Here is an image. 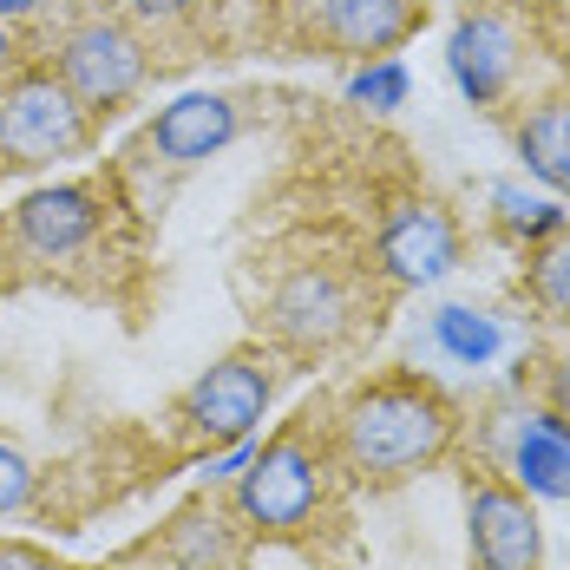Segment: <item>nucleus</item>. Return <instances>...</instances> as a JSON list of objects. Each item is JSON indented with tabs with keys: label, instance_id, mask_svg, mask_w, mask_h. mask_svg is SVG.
I'll return each instance as SVG.
<instances>
[{
	"label": "nucleus",
	"instance_id": "f03ea898",
	"mask_svg": "<svg viewBox=\"0 0 570 570\" xmlns=\"http://www.w3.org/2000/svg\"><path fill=\"white\" fill-rule=\"evenodd\" d=\"M322 492H328V459H322V446L302 440V433H283L276 446H263V453L243 465L236 512H243L249 531H263V538H295L315 518Z\"/></svg>",
	"mask_w": 570,
	"mask_h": 570
},
{
	"label": "nucleus",
	"instance_id": "aec40b11",
	"mask_svg": "<svg viewBox=\"0 0 570 570\" xmlns=\"http://www.w3.org/2000/svg\"><path fill=\"white\" fill-rule=\"evenodd\" d=\"M27 499H33V465H27L20 446L0 440V512H20Z\"/></svg>",
	"mask_w": 570,
	"mask_h": 570
},
{
	"label": "nucleus",
	"instance_id": "4be33fe9",
	"mask_svg": "<svg viewBox=\"0 0 570 570\" xmlns=\"http://www.w3.org/2000/svg\"><path fill=\"white\" fill-rule=\"evenodd\" d=\"M249 459H256V453H249V440H236V446L210 465V479H243V465H249Z\"/></svg>",
	"mask_w": 570,
	"mask_h": 570
},
{
	"label": "nucleus",
	"instance_id": "dca6fc26",
	"mask_svg": "<svg viewBox=\"0 0 570 570\" xmlns=\"http://www.w3.org/2000/svg\"><path fill=\"white\" fill-rule=\"evenodd\" d=\"M433 342L440 354H453L459 367H485V361H499V347H505V328L492 322V315H479V308H440L433 315Z\"/></svg>",
	"mask_w": 570,
	"mask_h": 570
},
{
	"label": "nucleus",
	"instance_id": "b1692460",
	"mask_svg": "<svg viewBox=\"0 0 570 570\" xmlns=\"http://www.w3.org/2000/svg\"><path fill=\"white\" fill-rule=\"evenodd\" d=\"M0 570H59V564H47L40 551H20V544H13V551H0Z\"/></svg>",
	"mask_w": 570,
	"mask_h": 570
},
{
	"label": "nucleus",
	"instance_id": "423d86ee",
	"mask_svg": "<svg viewBox=\"0 0 570 570\" xmlns=\"http://www.w3.org/2000/svg\"><path fill=\"white\" fill-rule=\"evenodd\" d=\"M465 531H472V564L479 570H538L544 564V524L518 485L479 479L465 492Z\"/></svg>",
	"mask_w": 570,
	"mask_h": 570
},
{
	"label": "nucleus",
	"instance_id": "f257e3e1",
	"mask_svg": "<svg viewBox=\"0 0 570 570\" xmlns=\"http://www.w3.org/2000/svg\"><path fill=\"white\" fill-rule=\"evenodd\" d=\"M453 406L426 381H381L342 406V459L361 479H406L446 453Z\"/></svg>",
	"mask_w": 570,
	"mask_h": 570
},
{
	"label": "nucleus",
	"instance_id": "ddd939ff",
	"mask_svg": "<svg viewBox=\"0 0 570 570\" xmlns=\"http://www.w3.org/2000/svg\"><path fill=\"white\" fill-rule=\"evenodd\" d=\"M512 485L524 499H570V426L558 413H524L512 433Z\"/></svg>",
	"mask_w": 570,
	"mask_h": 570
},
{
	"label": "nucleus",
	"instance_id": "0eeeda50",
	"mask_svg": "<svg viewBox=\"0 0 570 570\" xmlns=\"http://www.w3.org/2000/svg\"><path fill=\"white\" fill-rule=\"evenodd\" d=\"M354 315H361V302H354V288L335 276V269H295L288 283H276L269 295V308H263V322H269V335L288 347H335L354 328Z\"/></svg>",
	"mask_w": 570,
	"mask_h": 570
},
{
	"label": "nucleus",
	"instance_id": "20e7f679",
	"mask_svg": "<svg viewBox=\"0 0 570 570\" xmlns=\"http://www.w3.org/2000/svg\"><path fill=\"white\" fill-rule=\"evenodd\" d=\"M276 394V374L263 354H224L190 394H184V426L210 446H236L249 440V426L263 420V406Z\"/></svg>",
	"mask_w": 570,
	"mask_h": 570
},
{
	"label": "nucleus",
	"instance_id": "4468645a",
	"mask_svg": "<svg viewBox=\"0 0 570 570\" xmlns=\"http://www.w3.org/2000/svg\"><path fill=\"white\" fill-rule=\"evenodd\" d=\"M518 158L524 171L544 177L551 190H570V99H544L518 125Z\"/></svg>",
	"mask_w": 570,
	"mask_h": 570
},
{
	"label": "nucleus",
	"instance_id": "39448f33",
	"mask_svg": "<svg viewBox=\"0 0 570 570\" xmlns=\"http://www.w3.org/2000/svg\"><path fill=\"white\" fill-rule=\"evenodd\" d=\"M59 86L86 106V112H106L118 99H131L138 86H145V47L112 27V20H92V27H79L72 40H66V53H59Z\"/></svg>",
	"mask_w": 570,
	"mask_h": 570
},
{
	"label": "nucleus",
	"instance_id": "6ab92c4d",
	"mask_svg": "<svg viewBox=\"0 0 570 570\" xmlns=\"http://www.w3.org/2000/svg\"><path fill=\"white\" fill-rule=\"evenodd\" d=\"M347 99H354V106H367V112H400V106H406V66L387 59V53L367 59V66L347 79Z\"/></svg>",
	"mask_w": 570,
	"mask_h": 570
},
{
	"label": "nucleus",
	"instance_id": "1a4fd4ad",
	"mask_svg": "<svg viewBox=\"0 0 570 570\" xmlns=\"http://www.w3.org/2000/svg\"><path fill=\"white\" fill-rule=\"evenodd\" d=\"M99 217H106V210H99V190H86V184H53V190L20 197V210H13V236H20L27 256L59 263V256H72V249L92 243Z\"/></svg>",
	"mask_w": 570,
	"mask_h": 570
},
{
	"label": "nucleus",
	"instance_id": "6e6552de",
	"mask_svg": "<svg viewBox=\"0 0 570 570\" xmlns=\"http://www.w3.org/2000/svg\"><path fill=\"white\" fill-rule=\"evenodd\" d=\"M453 263H459V224L440 204L413 197V204H394L387 210V224H381V269L394 283L426 288V283H440Z\"/></svg>",
	"mask_w": 570,
	"mask_h": 570
},
{
	"label": "nucleus",
	"instance_id": "9d476101",
	"mask_svg": "<svg viewBox=\"0 0 570 570\" xmlns=\"http://www.w3.org/2000/svg\"><path fill=\"white\" fill-rule=\"evenodd\" d=\"M446 72L472 106H499L518 72V33L499 13H465L446 40Z\"/></svg>",
	"mask_w": 570,
	"mask_h": 570
},
{
	"label": "nucleus",
	"instance_id": "a878e982",
	"mask_svg": "<svg viewBox=\"0 0 570 570\" xmlns=\"http://www.w3.org/2000/svg\"><path fill=\"white\" fill-rule=\"evenodd\" d=\"M7 66H13V33H7V20H0V79H7Z\"/></svg>",
	"mask_w": 570,
	"mask_h": 570
},
{
	"label": "nucleus",
	"instance_id": "9b49d317",
	"mask_svg": "<svg viewBox=\"0 0 570 570\" xmlns=\"http://www.w3.org/2000/svg\"><path fill=\"white\" fill-rule=\"evenodd\" d=\"M236 99L224 92H184L171 99L165 112L151 118V131H145V145L165 158V165H197V158H217L229 138H236Z\"/></svg>",
	"mask_w": 570,
	"mask_h": 570
},
{
	"label": "nucleus",
	"instance_id": "393cba45",
	"mask_svg": "<svg viewBox=\"0 0 570 570\" xmlns=\"http://www.w3.org/2000/svg\"><path fill=\"white\" fill-rule=\"evenodd\" d=\"M47 0H0V20H27V13H40Z\"/></svg>",
	"mask_w": 570,
	"mask_h": 570
},
{
	"label": "nucleus",
	"instance_id": "7ed1b4c3",
	"mask_svg": "<svg viewBox=\"0 0 570 570\" xmlns=\"http://www.w3.org/2000/svg\"><path fill=\"white\" fill-rule=\"evenodd\" d=\"M86 145V106L59 86L53 72L13 79L0 92V151L13 165H53Z\"/></svg>",
	"mask_w": 570,
	"mask_h": 570
},
{
	"label": "nucleus",
	"instance_id": "2eb2a0df",
	"mask_svg": "<svg viewBox=\"0 0 570 570\" xmlns=\"http://www.w3.org/2000/svg\"><path fill=\"white\" fill-rule=\"evenodd\" d=\"M165 551H171L177 570H229L236 564V531H229L224 512H184L171 524V538H165Z\"/></svg>",
	"mask_w": 570,
	"mask_h": 570
},
{
	"label": "nucleus",
	"instance_id": "f8f14e48",
	"mask_svg": "<svg viewBox=\"0 0 570 570\" xmlns=\"http://www.w3.org/2000/svg\"><path fill=\"white\" fill-rule=\"evenodd\" d=\"M413 0H308V27L347 53H394L413 33Z\"/></svg>",
	"mask_w": 570,
	"mask_h": 570
},
{
	"label": "nucleus",
	"instance_id": "f3484780",
	"mask_svg": "<svg viewBox=\"0 0 570 570\" xmlns=\"http://www.w3.org/2000/svg\"><path fill=\"white\" fill-rule=\"evenodd\" d=\"M492 204H499V224L512 229V236H524V243H544V236H558V229L570 224L558 197L524 190V184H499V190H492Z\"/></svg>",
	"mask_w": 570,
	"mask_h": 570
},
{
	"label": "nucleus",
	"instance_id": "5701e85b",
	"mask_svg": "<svg viewBox=\"0 0 570 570\" xmlns=\"http://www.w3.org/2000/svg\"><path fill=\"white\" fill-rule=\"evenodd\" d=\"M551 413H558V420L570 426V354H564V367L551 374Z\"/></svg>",
	"mask_w": 570,
	"mask_h": 570
},
{
	"label": "nucleus",
	"instance_id": "a211bd4d",
	"mask_svg": "<svg viewBox=\"0 0 570 570\" xmlns=\"http://www.w3.org/2000/svg\"><path fill=\"white\" fill-rule=\"evenodd\" d=\"M531 295L551 315H570V224L538 243V256H531Z\"/></svg>",
	"mask_w": 570,
	"mask_h": 570
},
{
	"label": "nucleus",
	"instance_id": "412c9836",
	"mask_svg": "<svg viewBox=\"0 0 570 570\" xmlns=\"http://www.w3.org/2000/svg\"><path fill=\"white\" fill-rule=\"evenodd\" d=\"M125 7H131L138 20H158V27H171V20H184L197 0H125Z\"/></svg>",
	"mask_w": 570,
	"mask_h": 570
}]
</instances>
